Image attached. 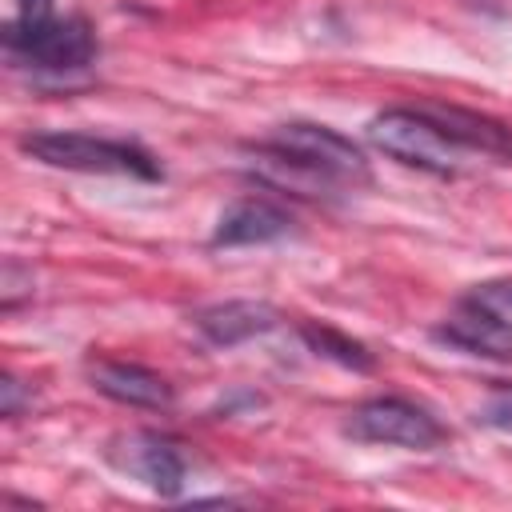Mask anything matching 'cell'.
Returning <instances> with one entry per match:
<instances>
[{"label":"cell","mask_w":512,"mask_h":512,"mask_svg":"<svg viewBox=\"0 0 512 512\" xmlns=\"http://www.w3.org/2000/svg\"><path fill=\"white\" fill-rule=\"evenodd\" d=\"M28 156H36L48 168L68 172H100V176H136V180H160V160L128 140L88 136V132H32L20 140Z\"/></svg>","instance_id":"cell-1"},{"label":"cell","mask_w":512,"mask_h":512,"mask_svg":"<svg viewBox=\"0 0 512 512\" xmlns=\"http://www.w3.org/2000/svg\"><path fill=\"white\" fill-rule=\"evenodd\" d=\"M268 160L308 172L312 180H328V184H368V160L364 152L344 140L340 132L324 128V124H280L264 148Z\"/></svg>","instance_id":"cell-2"},{"label":"cell","mask_w":512,"mask_h":512,"mask_svg":"<svg viewBox=\"0 0 512 512\" xmlns=\"http://www.w3.org/2000/svg\"><path fill=\"white\" fill-rule=\"evenodd\" d=\"M368 140L384 156H392L408 168H420V172H436V176H452L464 156V144L452 140L424 108H388V112L372 116Z\"/></svg>","instance_id":"cell-3"},{"label":"cell","mask_w":512,"mask_h":512,"mask_svg":"<svg viewBox=\"0 0 512 512\" xmlns=\"http://www.w3.org/2000/svg\"><path fill=\"white\" fill-rule=\"evenodd\" d=\"M4 48H8L12 64H28L40 72H76V68L92 64L96 36L80 16H68V20L48 16L40 24L12 20L4 28Z\"/></svg>","instance_id":"cell-4"},{"label":"cell","mask_w":512,"mask_h":512,"mask_svg":"<svg viewBox=\"0 0 512 512\" xmlns=\"http://www.w3.org/2000/svg\"><path fill=\"white\" fill-rule=\"evenodd\" d=\"M348 432L360 436V440H372V444H396V448H436L444 440V428L436 416H428L420 404H408L400 396H376V400H364L352 420H348Z\"/></svg>","instance_id":"cell-5"},{"label":"cell","mask_w":512,"mask_h":512,"mask_svg":"<svg viewBox=\"0 0 512 512\" xmlns=\"http://www.w3.org/2000/svg\"><path fill=\"white\" fill-rule=\"evenodd\" d=\"M108 460L124 476L148 484L160 496H176L184 488V456H180V448L172 440H164L156 432H124V436H116L112 448H108Z\"/></svg>","instance_id":"cell-6"},{"label":"cell","mask_w":512,"mask_h":512,"mask_svg":"<svg viewBox=\"0 0 512 512\" xmlns=\"http://www.w3.org/2000/svg\"><path fill=\"white\" fill-rule=\"evenodd\" d=\"M436 340H448L452 348H464L468 356L512 360V324L480 296L460 300L448 312V320L436 328Z\"/></svg>","instance_id":"cell-7"},{"label":"cell","mask_w":512,"mask_h":512,"mask_svg":"<svg viewBox=\"0 0 512 512\" xmlns=\"http://www.w3.org/2000/svg\"><path fill=\"white\" fill-rule=\"evenodd\" d=\"M88 380L100 396L128 404V408H168L172 404V384L144 368V364H128V360H92L88 364Z\"/></svg>","instance_id":"cell-8"},{"label":"cell","mask_w":512,"mask_h":512,"mask_svg":"<svg viewBox=\"0 0 512 512\" xmlns=\"http://www.w3.org/2000/svg\"><path fill=\"white\" fill-rule=\"evenodd\" d=\"M276 320H280L276 308L264 304V300H224V304H212V308L196 312V328L220 348L264 336L268 328H276Z\"/></svg>","instance_id":"cell-9"},{"label":"cell","mask_w":512,"mask_h":512,"mask_svg":"<svg viewBox=\"0 0 512 512\" xmlns=\"http://www.w3.org/2000/svg\"><path fill=\"white\" fill-rule=\"evenodd\" d=\"M292 232V216L268 200H236L216 232H212V244L216 248H236V244H268V240H280Z\"/></svg>","instance_id":"cell-10"},{"label":"cell","mask_w":512,"mask_h":512,"mask_svg":"<svg viewBox=\"0 0 512 512\" xmlns=\"http://www.w3.org/2000/svg\"><path fill=\"white\" fill-rule=\"evenodd\" d=\"M424 112L452 140H460L464 148H480V152H492V156H508L512 160V128L508 124H496V120H488L480 112L452 108V104H424Z\"/></svg>","instance_id":"cell-11"},{"label":"cell","mask_w":512,"mask_h":512,"mask_svg":"<svg viewBox=\"0 0 512 512\" xmlns=\"http://www.w3.org/2000/svg\"><path fill=\"white\" fill-rule=\"evenodd\" d=\"M300 336H304V344H308L316 356H328V360H336V364H344V368H356V372H368V368H372L368 348L356 344V340H348L344 332H336V328H328V324H304Z\"/></svg>","instance_id":"cell-12"},{"label":"cell","mask_w":512,"mask_h":512,"mask_svg":"<svg viewBox=\"0 0 512 512\" xmlns=\"http://www.w3.org/2000/svg\"><path fill=\"white\" fill-rule=\"evenodd\" d=\"M480 420L496 432H508L512 436V384H496L488 392V400L480 404Z\"/></svg>","instance_id":"cell-13"},{"label":"cell","mask_w":512,"mask_h":512,"mask_svg":"<svg viewBox=\"0 0 512 512\" xmlns=\"http://www.w3.org/2000/svg\"><path fill=\"white\" fill-rule=\"evenodd\" d=\"M20 292H32V272H20V264L8 260V264H4V308H8V312L16 308V296H20Z\"/></svg>","instance_id":"cell-14"},{"label":"cell","mask_w":512,"mask_h":512,"mask_svg":"<svg viewBox=\"0 0 512 512\" xmlns=\"http://www.w3.org/2000/svg\"><path fill=\"white\" fill-rule=\"evenodd\" d=\"M16 20H24V24H40V20H48L52 16V0H16Z\"/></svg>","instance_id":"cell-15"},{"label":"cell","mask_w":512,"mask_h":512,"mask_svg":"<svg viewBox=\"0 0 512 512\" xmlns=\"http://www.w3.org/2000/svg\"><path fill=\"white\" fill-rule=\"evenodd\" d=\"M476 296L488 300L492 308H512V280H504V284H484V288H476Z\"/></svg>","instance_id":"cell-16"},{"label":"cell","mask_w":512,"mask_h":512,"mask_svg":"<svg viewBox=\"0 0 512 512\" xmlns=\"http://www.w3.org/2000/svg\"><path fill=\"white\" fill-rule=\"evenodd\" d=\"M0 392H4V416H20V400H24V388H20V380L4 376Z\"/></svg>","instance_id":"cell-17"}]
</instances>
